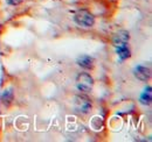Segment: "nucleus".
<instances>
[{"mask_svg":"<svg viewBox=\"0 0 152 142\" xmlns=\"http://www.w3.org/2000/svg\"><path fill=\"white\" fill-rule=\"evenodd\" d=\"M130 38V35H129V32L126 30H121L118 32L114 37V46L117 47V46H122V44H126Z\"/></svg>","mask_w":152,"mask_h":142,"instance_id":"obj_6","label":"nucleus"},{"mask_svg":"<svg viewBox=\"0 0 152 142\" xmlns=\"http://www.w3.org/2000/svg\"><path fill=\"white\" fill-rule=\"evenodd\" d=\"M7 2L10 5H12V6H17V5H19V4L22 2V0H7Z\"/></svg>","mask_w":152,"mask_h":142,"instance_id":"obj_10","label":"nucleus"},{"mask_svg":"<svg viewBox=\"0 0 152 142\" xmlns=\"http://www.w3.org/2000/svg\"><path fill=\"white\" fill-rule=\"evenodd\" d=\"M76 86H77L78 91L84 92V93H88V92H90L93 90L94 79H93V77L89 73L81 72L76 77Z\"/></svg>","mask_w":152,"mask_h":142,"instance_id":"obj_1","label":"nucleus"},{"mask_svg":"<svg viewBox=\"0 0 152 142\" xmlns=\"http://www.w3.org/2000/svg\"><path fill=\"white\" fill-rule=\"evenodd\" d=\"M151 88L149 86L148 89H145V92L140 96V103L143 104V105H150L151 104Z\"/></svg>","mask_w":152,"mask_h":142,"instance_id":"obj_9","label":"nucleus"},{"mask_svg":"<svg viewBox=\"0 0 152 142\" xmlns=\"http://www.w3.org/2000/svg\"><path fill=\"white\" fill-rule=\"evenodd\" d=\"M133 73L137 77V79L142 80V82H148L151 77V70L150 68H146L144 65H137L133 69Z\"/></svg>","mask_w":152,"mask_h":142,"instance_id":"obj_4","label":"nucleus"},{"mask_svg":"<svg viewBox=\"0 0 152 142\" xmlns=\"http://www.w3.org/2000/svg\"><path fill=\"white\" fill-rule=\"evenodd\" d=\"M13 91L12 89H8V90H5L4 91V93L1 94V101L6 105V106H8V105H11V103L13 101Z\"/></svg>","mask_w":152,"mask_h":142,"instance_id":"obj_8","label":"nucleus"},{"mask_svg":"<svg viewBox=\"0 0 152 142\" xmlns=\"http://www.w3.org/2000/svg\"><path fill=\"white\" fill-rule=\"evenodd\" d=\"M76 63H77L81 68L87 69V70H90V69L94 68V58L90 57V56H88V55H82V56H80V57L77 58Z\"/></svg>","mask_w":152,"mask_h":142,"instance_id":"obj_5","label":"nucleus"},{"mask_svg":"<svg viewBox=\"0 0 152 142\" xmlns=\"http://www.w3.org/2000/svg\"><path fill=\"white\" fill-rule=\"evenodd\" d=\"M74 21L76 22V25L84 27V28H90L95 25V17L88 12V11H78L74 15Z\"/></svg>","mask_w":152,"mask_h":142,"instance_id":"obj_2","label":"nucleus"},{"mask_svg":"<svg viewBox=\"0 0 152 142\" xmlns=\"http://www.w3.org/2000/svg\"><path fill=\"white\" fill-rule=\"evenodd\" d=\"M116 51H117L118 56H119V58H121L122 61L128 59V58H130V56H131V54H130V49L128 48V46H126V44L117 46V47H116Z\"/></svg>","mask_w":152,"mask_h":142,"instance_id":"obj_7","label":"nucleus"},{"mask_svg":"<svg viewBox=\"0 0 152 142\" xmlns=\"http://www.w3.org/2000/svg\"><path fill=\"white\" fill-rule=\"evenodd\" d=\"M75 111L82 114H87L91 111V101L86 96H76L74 101Z\"/></svg>","mask_w":152,"mask_h":142,"instance_id":"obj_3","label":"nucleus"}]
</instances>
